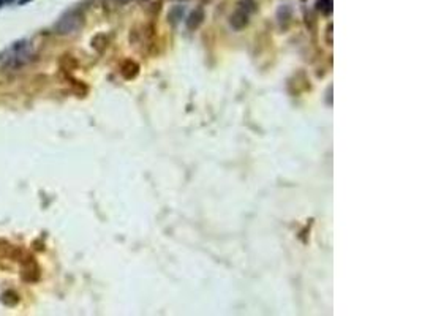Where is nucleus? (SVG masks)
Wrapping results in <instances>:
<instances>
[{
  "instance_id": "f257e3e1",
  "label": "nucleus",
  "mask_w": 422,
  "mask_h": 316,
  "mask_svg": "<svg viewBox=\"0 0 422 316\" xmlns=\"http://www.w3.org/2000/svg\"><path fill=\"white\" fill-rule=\"evenodd\" d=\"M252 11H253V2H250V0H244L242 4L237 5L236 11L231 14V25L234 28H242L244 25H247Z\"/></svg>"
}]
</instances>
